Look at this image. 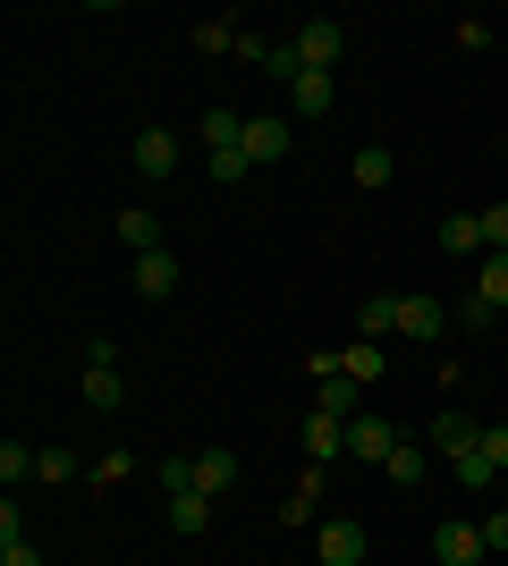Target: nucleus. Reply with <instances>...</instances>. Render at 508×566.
Wrapping results in <instances>:
<instances>
[{"mask_svg":"<svg viewBox=\"0 0 508 566\" xmlns=\"http://www.w3.org/2000/svg\"><path fill=\"white\" fill-rule=\"evenodd\" d=\"M111 229H120V245H127V254H162V220H153L145 203H127V212L111 220Z\"/></svg>","mask_w":508,"mask_h":566,"instance_id":"obj_12","label":"nucleus"},{"mask_svg":"<svg viewBox=\"0 0 508 566\" xmlns=\"http://www.w3.org/2000/svg\"><path fill=\"white\" fill-rule=\"evenodd\" d=\"M34 482H76V457L69 449H43V473H34Z\"/></svg>","mask_w":508,"mask_h":566,"instance_id":"obj_32","label":"nucleus"},{"mask_svg":"<svg viewBox=\"0 0 508 566\" xmlns=\"http://www.w3.org/2000/svg\"><path fill=\"white\" fill-rule=\"evenodd\" d=\"M0 542H25V507H18V491L0 499Z\"/></svg>","mask_w":508,"mask_h":566,"instance_id":"obj_35","label":"nucleus"},{"mask_svg":"<svg viewBox=\"0 0 508 566\" xmlns=\"http://www.w3.org/2000/svg\"><path fill=\"white\" fill-rule=\"evenodd\" d=\"M85 406H94V415H120V406H127L120 364H85Z\"/></svg>","mask_w":508,"mask_h":566,"instance_id":"obj_13","label":"nucleus"},{"mask_svg":"<svg viewBox=\"0 0 508 566\" xmlns=\"http://www.w3.org/2000/svg\"><path fill=\"white\" fill-rule=\"evenodd\" d=\"M314 558H322V566H364V524H356V516H322Z\"/></svg>","mask_w":508,"mask_h":566,"instance_id":"obj_3","label":"nucleus"},{"mask_svg":"<svg viewBox=\"0 0 508 566\" xmlns=\"http://www.w3.org/2000/svg\"><path fill=\"white\" fill-rule=\"evenodd\" d=\"M314 499H322V465L297 482V499H280V524H314Z\"/></svg>","mask_w":508,"mask_h":566,"instance_id":"obj_24","label":"nucleus"},{"mask_svg":"<svg viewBox=\"0 0 508 566\" xmlns=\"http://www.w3.org/2000/svg\"><path fill=\"white\" fill-rule=\"evenodd\" d=\"M297 60L339 76V60H348V25H339V18H305V25H297Z\"/></svg>","mask_w":508,"mask_h":566,"instance_id":"obj_1","label":"nucleus"},{"mask_svg":"<svg viewBox=\"0 0 508 566\" xmlns=\"http://www.w3.org/2000/svg\"><path fill=\"white\" fill-rule=\"evenodd\" d=\"M0 566H43V558H34V542H0Z\"/></svg>","mask_w":508,"mask_h":566,"instance_id":"obj_37","label":"nucleus"},{"mask_svg":"<svg viewBox=\"0 0 508 566\" xmlns=\"http://www.w3.org/2000/svg\"><path fill=\"white\" fill-rule=\"evenodd\" d=\"M424 440H433V449L449 457V465H458L466 449H484V423H475V415H458V406H449V415H440V423L424 431Z\"/></svg>","mask_w":508,"mask_h":566,"instance_id":"obj_6","label":"nucleus"},{"mask_svg":"<svg viewBox=\"0 0 508 566\" xmlns=\"http://www.w3.org/2000/svg\"><path fill=\"white\" fill-rule=\"evenodd\" d=\"M305 457H314V465L348 457V423H339V415H305Z\"/></svg>","mask_w":508,"mask_h":566,"instance_id":"obj_15","label":"nucleus"},{"mask_svg":"<svg viewBox=\"0 0 508 566\" xmlns=\"http://www.w3.org/2000/svg\"><path fill=\"white\" fill-rule=\"evenodd\" d=\"M491 473H500V465H491L484 449H466L458 457V491H491Z\"/></svg>","mask_w":508,"mask_h":566,"instance_id":"obj_27","label":"nucleus"},{"mask_svg":"<svg viewBox=\"0 0 508 566\" xmlns=\"http://www.w3.org/2000/svg\"><path fill=\"white\" fill-rule=\"evenodd\" d=\"M484 457H491V465L508 473V423H484Z\"/></svg>","mask_w":508,"mask_h":566,"instance_id":"obj_36","label":"nucleus"},{"mask_svg":"<svg viewBox=\"0 0 508 566\" xmlns=\"http://www.w3.org/2000/svg\"><path fill=\"white\" fill-rule=\"evenodd\" d=\"M440 254H484V212H449L440 220Z\"/></svg>","mask_w":508,"mask_h":566,"instance_id":"obj_17","label":"nucleus"},{"mask_svg":"<svg viewBox=\"0 0 508 566\" xmlns=\"http://www.w3.org/2000/svg\"><path fill=\"white\" fill-rule=\"evenodd\" d=\"M339 355H348V373H356V380H382V373H390V364H382V347H373V338H356V347H339Z\"/></svg>","mask_w":508,"mask_h":566,"instance_id":"obj_26","label":"nucleus"},{"mask_svg":"<svg viewBox=\"0 0 508 566\" xmlns=\"http://www.w3.org/2000/svg\"><path fill=\"white\" fill-rule=\"evenodd\" d=\"M127 161L145 169V178H169V169H178V136H169V127H145V136H136V153H127Z\"/></svg>","mask_w":508,"mask_h":566,"instance_id":"obj_11","label":"nucleus"},{"mask_svg":"<svg viewBox=\"0 0 508 566\" xmlns=\"http://www.w3.org/2000/svg\"><path fill=\"white\" fill-rule=\"evenodd\" d=\"M390 449H398V423H390V415H356V423H348V457H356V465H390Z\"/></svg>","mask_w":508,"mask_h":566,"instance_id":"obj_4","label":"nucleus"},{"mask_svg":"<svg viewBox=\"0 0 508 566\" xmlns=\"http://www.w3.org/2000/svg\"><path fill=\"white\" fill-rule=\"evenodd\" d=\"M204 524H212V499H204V491H178V499H169V533H187V542H195Z\"/></svg>","mask_w":508,"mask_h":566,"instance_id":"obj_19","label":"nucleus"},{"mask_svg":"<svg viewBox=\"0 0 508 566\" xmlns=\"http://www.w3.org/2000/svg\"><path fill=\"white\" fill-rule=\"evenodd\" d=\"M433 558H440V566H484V558H491V549H484V524H466V516L433 524Z\"/></svg>","mask_w":508,"mask_h":566,"instance_id":"obj_2","label":"nucleus"},{"mask_svg":"<svg viewBox=\"0 0 508 566\" xmlns=\"http://www.w3.org/2000/svg\"><path fill=\"white\" fill-rule=\"evenodd\" d=\"M398 331H407V338H415V347H433V338H440V331H449V313H440V305H433V296H398Z\"/></svg>","mask_w":508,"mask_h":566,"instance_id":"obj_9","label":"nucleus"},{"mask_svg":"<svg viewBox=\"0 0 508 566\" xmlns=\"http://www.w3.org/2000/svg\"><path fill=\"white\" fill-rule=\"evenodd\" d=\"M229 482H238V457H229V449H204V457H195V491H204V499H220Z\"/></svg>","mask_w":508,"mask_h":566,"instance_id":"obj_18","label":"nucleus"},{"mask_svg":"<svg viewBox=\"0 0 508 566\" xmlns=\"http://www.w3.org/2000/svg\"><path fill=\"white\" fill-rule=\"evenodd\" d=\"M458 51H491V18H458Z\"/></svg>","mask_w":508,"mask_h":566,"instance_id":"obj_33","label":"nucleus"},{"mask_svg":"<svg viewBox=\"0 0 508 566\" xmlns=\"http://www.w3.org/2000/svg\"><path fill=\"white\" fill-rule=\"evenodd\" d=\"M484 254H508V203H491V212H484Z\"/></svg>","mask_w":508,"mask_h":566,"instance_id":"obj_30","label":"nucleus"},{"mask_svg":"<svg viewBox=\"0 0 508 566\" xmlns=\"http://www.w3.org/2000/svg\"><path fill=\"white\" fill-rule=\"evenodd\" d=\"M390 178H398V153H390V144H364L356 153V187L373 195V187H390Z\"/></svg>","mask_w":508,"mask_h":566,"instance_id":"obj_20","label":"nucleus"},{"mask_svg":"<svg viewBox=\"0 0 508 566\" xmlns=\"http://www.w3.org/2000/svg\"><path fill=\"white\" fill-rule=\"evenodd\" d=\"M390 331H398V296H356V338H373V347H382Z\"/></svg>","mask_w":508,"mask_h":566,"instance_id":"obj_16","label":"nucleus"},{"mask_svg":"<svg viewBox=\"0 0 508 566\" xmlns=\"http://www.w3.org/2000/svg\"><path fill=\"white\" fill-rule=\"evenodd\" d=\"M484 549H491V558H508V507H491V516H484Z\"/></svg>","mask_w":508,"mask_h":566,"instance_id":"obj_34","label":"nucleus"},{"mask_svg":"<svg viewBox=\"0 0 508 566\" xmlns=\"http://www.w3.org/2000/svg\"><path fill=\"white\" fill-rule=\"evenodd\" d=\"M246 169H255V161H246V153H212V187H238Z\"/></svg>","mask_w":508,"mask_h":566,"instance_id":"obj_31","label":"nucleus"},{"mask_svg":"<svg viewBox=\"0 0 508 566\" xmlns=\"http://www.w3.org/2000/svg\"><path fill=\"white\" fill-rule=\"evenodd\" d=\"M331 102H339V76H331V69H305V76L289 85V111H297V118H331Z\"/></svg>","mask_w":508,"mask_h":566,"instance_id":"obj_5","label":"nucleus"},{"mask_svg":"<svg viewBox=\"0 0 508 566\" xmlns=\"http://www.w3.org/2000/svg\"><path fill=\"white\" fill-rule=\"evenodd\" d=\"M136 296H145V305H162V296H178V254H136Z\"/></svg>","mask_w":508,"mask_h":566,"instance_id":"obj_7","label":"nucleus"},{"mask_svg":"<svg viewBox=\"0 0 508 566\" xmlns=\"http://www.w3.org/2000/svg\"><path fill=\"white\" fill-rule=\"evenodd\" d=\"M382 473H390V482H398V491H415V482H424V440H398Z\"/></svg>","mask_w":508,"mask_h":566,"instance_id":"obj_22","label":"nucleus"},{"mask_svg":"<svg viewBox=\"0 0 508 566\" xmlns=\"http://www.w3.org/2000/svg\"><path fill=\"white\" fill-rule=\"evenodd\" d=\"M280 153H289V118L255 111V118H246V161H280Z\"/></svg>","mask_w":508,"mask_h":566,"instance_id":"obj_8","label":"nucleus"},{"mask_svg":"<svg viewBox=\"0 0 508 566\" xmlns=\"http://www.w3.org/2000/svg\"><path fill=\"white\" fill-rule=\"evenodd\" d=\"M162 491H169V499L195 491V457H162Z\"/></svg>","mask_w":508,"mask_h":566,"instance_id":"obj_28","label":"nucleus"},{"mask_svg":"<svg viewBox=\"0 0 508 566\" xmlns=\"http://www.w3.org/2000/svg\"><path fill=\"white\" fill-rule=\"evenodd\" d=\"M204 153H246V111L212 102V111H204Z\"/></svg>","mask_w":508,"mask_h":566,"instance_id":"obj_10","label":"nucleus"},{"mask_svg":"<svg viewBox=\"0 0 508 566\" xmlns=\"http://www.w3.org/2000/svg\"><path fill=\"white\" fill-rule=\"evenodd\" d=\"M238 34H246L238 18H204L195 25V51H238Z\"/></svg>","mask_w":508,"mask_h":566,"instance_id":"obj_25","label":"nucleus"},{"mask_svg":"<svg viewBox=\"0 0 508 566\" xmlns=\"http://www.w3.org/2000/svg\"><path fill=\"white\" fill-rule=\"evenodd\" d=\"M314 566H322V558H314Z\"/></svg>","mask_w":508,"mask_h":566,"instance_id":"obj_38","label":"nucleus"},{"mask_svg":"<svg viewBox=\"0 0 508 566\" xmlns=\"http://www.w3.org/2000/svg\"><path fill=\"white\" fill-rule=\"evenodd\" d=\"M43 473V449H25V440H0V482L18 491V482H34Z\"/></svg>","mask_w":508,"mask_h":566,"instance_id":"obj_21","label":"nucleus"},{"mask_svg":"<svg viewBox=\"0 0 508 566\" xmlns=\"http://www.w3.org/2000/svg\"><path fill=\"white\" fill-rule=\"evenodd\" d=\"M356 389H364L356 373H331V380H314V415H339V423H356Z\"/></svg>","mask_w":508,"mask_h":566,"instance_id":"obj_14","label":"nucleus"},{"mask_svg":"<svg viewBox=\"0 0 508 566\" xmlns=\"http://www.w3.org/2000/svg\"><path fill=\"white\" fill-rule=\"evenodd\" d=\"M475 296H484L491 313H508V254H484V280H475Z\"/></svg>","mask_w":508,"mask_h":566,"instance_id":"obj_23","label":"nucleus"},{"mask_svg":"<svg viewBox=\"0 0 508 566\" xmlns=\"http://www.w3.org/2000/svg\"><path fill=\"white\" fill-rule=\"evenodd\" d=\"M127 465H136V457H127V449H102V457H94V482H102V491H111V482H127Z\"/></svg>","mask_w":508,"mask_h":566,"instance_id":"obj_29","label":"nucleus"}]
</instances>
